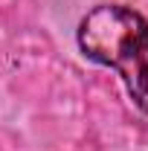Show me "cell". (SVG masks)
Listing matches in <instances>:
<instances>
[{
  "label": "cell",
  "instance_id": "6da1fadb",
  "mask_svg": "<svg viewBox=\"0 0 148 151\" xmlns=\"http://www.w3.org/2000/svg\"><path fill=\"white\" fill-rule=\"evenodd\" d=\"M78 47L122 76L131 99L148 113V20L131 6H96L78 23Z\"/></svg>",
  "mask_w": 148,
  "mask_h": 151
}]
</instances>
